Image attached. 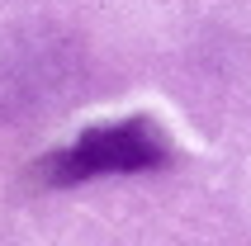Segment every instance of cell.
<instances>
[{"instance_id": "6da1fadb", "label": "cell", "mask_w": 251, "mask_h": 246, "mask_svg": "<svg viewBox=\"0 0 251 246\" xmlns=\"http://www.w3.org/2000/svg\"><path fill=\"white\" fill-rule=\"evenodd\" d=\"M171 151L147 119H128L100 133H85L71 151L52 161V180H85V175H124V171H152Z\"/></svg>"}]
</instances>
